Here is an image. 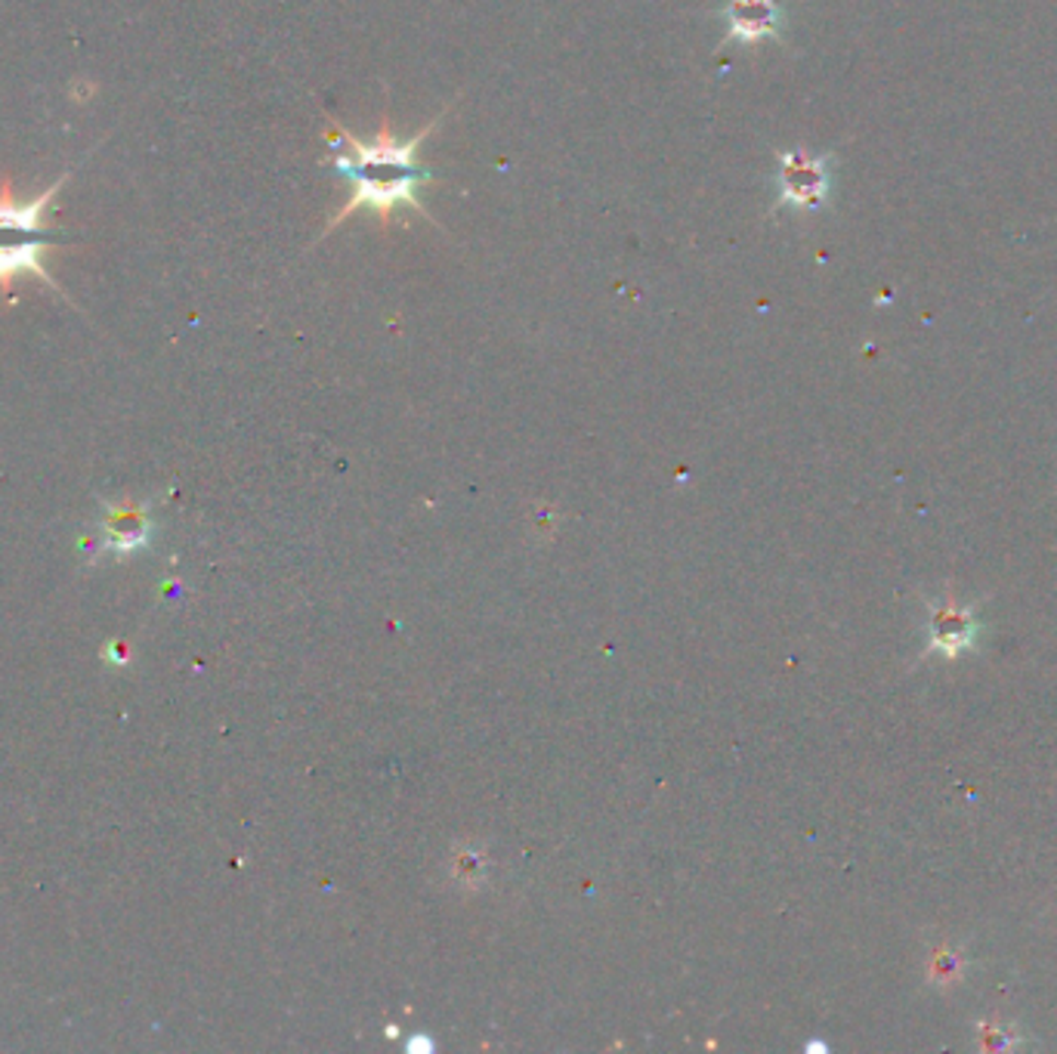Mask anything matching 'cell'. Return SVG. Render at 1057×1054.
I'll list each match as a JSON object with an SVG mask.
<instances>
[{"instance_id":"1","label":"cell","mask_w":1057,"mask_h":1054,"mask_svg":"<svg viewBox=\"0 0 1057 1054\" xmlns=\"http://www.w3.org/2000/svg\"><path fill=\"white\" fill-rule=\"evenodd\" d=\"M452 112V106H445L433 118V121L421 127L415 137L408 140H399L390 124H384L374 140H359L352 130H347L344 124H337V137L340 142H335V155H332V167L337 174L344 176L350 183V198L340 211L328 220V227L322 229L318 239H328L347 217H352L356 211H371L378 213L384 223L396 208H415L421 211L423 217H430V211L423 208L421 201V186H427L433 176L430 171H423L418 164V149L421 142L437 130L442 124V118Z\"/></svg>"},{"instance_id":"2","label":"cell","mask_w":1057,"mask_h":1054,"mask_svg":"<svg viewBox=\"0 0 1057 1054\" xmlns=\"http://www.w3.org/2000/svg\"><path fill=\"white\" fill-rule=\"evenodd\" d=\"M62 183L66 176H59L50 189L32 201H19L7 189L0 193V288H10V281L19 276H35L37 281L56 288L50 269L44 266V257L54 247L50 229L44 227V211L50 208Z\"/></svg>"},{"instance_id":"3","label":"cell","mask_w":1057,"mask_h":1054,"mask_svg":"<svg viewBox=\"0 0 1057 1054\" xmlns=\"http://www.w3.org/2000/svg\"><path fill=\"white\" fill-rule=\"evenodd\" d=\"M776 179H779L776 208L816 211V208L826 205L828 193H832V159L828 155H811L804 149L782 152Z\"/></svg>"},{"instance_id":"4","label":"cell","mask_w":1057,"mask_h":1054,"mask_svg":"<svg viewBox=\"0 0 1057 1054\" xmlns=\"http://www.w3.org/2000/svg\"><path fill=\"white\" fill-rule=\"evenodd\" d=\"M980 634V618L971 606H962L952 591H946V598L940 603H931V622H928V650L925 656L931 652H940L946 659H955L962 656L965 650L974 647Z\"/></svg>"},{"instance_id":"5","label":"cell","mask_w":1057,"mask_h":1054,"mask_svg":"<svg viewBox=\"0 0 1057 1054\" xmlns=\"http://www.w3.org/2000/svg\"><path fill=\"white\" fill-rule=\"evenodd\" d=\"M721 19V47L774 40L782 32V7H779V0H727Z\"/></svg>"},{"instance_id":"6","label":"cell","mask_w":1057,"mask_h":1054,"mask_svg":"<svg viewBox=\"0 0 1057 1054\" xmlns=\"http://www.w3.org/2000/svg\"><path fill=\"white\" fill-rule=\"evenodd\" d=\"M106 547L118 551V554H130L133 547H140L146 542V523L142 513L133 508H115L106 523Z\"/></svg>"},{"instance_id":"7","label":"cell","mask_w":1057,"mask_h":1054,"mask_svg":"<svg viewBox=\"0 0 1057 1054\" xmlns=\"http://www.w3.org/2000/svg\"><path fill=\"white\" fill-rule=\"evenodd\" d=\"M968 955L962 947H937L928 959V984L931 986H955L965 981L968 974Z\"/></svg>"},{"instance_id":"8","label":"cell","mask_w":1057,"mask_h":1054,"mask_svg":"<svg viewBox=\"0 0 1057 1054\" xmlns=\"http://www.w3.org/2000/svg\"><path fill=\"white\" fill-rule=\"evenodd\" d=\"M1023 1042V1030L1018 1023H1004V1020H980L977 1023V1049L987 1054H1004L1018 1052Z\"/></svg>"}]
</instances>
